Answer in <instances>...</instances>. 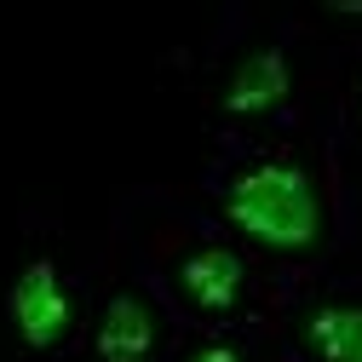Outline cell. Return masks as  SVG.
Masks as SVG:
<instances>
[{"label":"cell","instance_id":"obj_7","mask_svg":"<svg viewBox=\"0 0 362 362\" xmlns=\"http://www.w3.org/2000/svg\"><path fill=\"white\" fill-rule=\"evenodd\" d=\"M322 115L334 127V144H339V161L351 173V190L362 202V47L339 52L334 69H328V93H322Z\"/></svg>","mask_w":362,"mask_h":362},{"label":"cell","instance_id":"obj_8","mask_svg":"<svg viewBox=\"0 0 362 362\" xmlns=\"http://www.w3.org/2000/svg\"><path fill=\"white\" fill-rule=\"evenodd\" d=\"M167 362H276L264 328H178Z\"/></svg>","mask_w":362,"mask_h":362},{"label":"cell","instance_id":"obj_3","mask_svg":"<svg viewBox=\"0 0 362 362\" xmlns=\"http://www.w3.org/2000/svg\"><path fill=\"white\" fill-rule=\"evenodd\" d=\"M190 104L207 121V139H242V132H276L322 110L334 58L310 40L293 6L270 12L230 0L213 29L173 58Z\"/></svg>","mask_w":362,"mask_h":362},{"label":"cell","instance_id":"obj_6","mask_svg":"<svg viewBox=\"0 0 362 362\" xmlns=\"http://www.w3.org/2000/svg\"><path fill=\"white\" fill-rule=\"evenodd\" d=\"M264 334L276 362H362V259L288 282Z\"/></svg>","mask_w":362,"mask_h":362},{"label":"cell","instance_id":"obj_5","mask_svg":"<svg viewBox=\"0 0 362 362\" xmlns=\"http://www.w3.org/2000/svg\"><path fill=\"white\" fill-rule=\"evenodd\" d=\"M173 345H178V316L115 247H104L93 310H86V328L69 362H167Z\"/></svg>","mask_w":362,"mask_h":362},{"label":"cell","instance_id":"obj_1","mask_svg":"<svg viewBox=\"0 0 362 362\" xmlns=\"http://www.w3.org/2000/svg\"><path fill=\"white\" fill-rule=\"evenodd\" d=\"M185 190L282 282L362 259V202L322 110L276 132L213 139Z\"/></svg>","mask_w":362,"mask_h":362},{"label":"cell","instance_id":"obj_4","mask_svg":"<svg viewBox=\"0 0 362 362\" xmlns=\"http://www.w3.org/2000/svg\"><path fill=\"white\" fill-rule=\"evenodd\" d=\"M104 230H81L52 207L18 224V242L0 264V362H69L93 310Z\"/></svg>","mask_w":362,"mask_h":362},{"label":"cell","instance_id":"obj_2","mask_svg":"<svg viewBox=\"0 0 362 362\" xmlns=\"http://www.w3.org/2000/svg\"><path fill=\"white\" fill-rule=\"evenodd\" d=\"M110 247L156 288L178 328H270L288 282L213 224L185 185H132L115 196Z\"/></svg>","mask_w":362,"mask_h":362}]
</instances>
